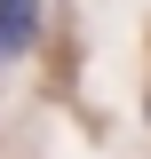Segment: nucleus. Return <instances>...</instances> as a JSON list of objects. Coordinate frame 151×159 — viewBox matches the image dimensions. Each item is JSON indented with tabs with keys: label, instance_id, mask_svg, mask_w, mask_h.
I'll return each mask as SVG.
<instances>
[{
	"label": "nucleus",
	"instance_id": "obj_1",
	"mask_svg": "<svg viewBox=\"0 0 151 159\" xmlns=\"http://www.w3.org/2000/svg\"><path fill=\"white\" fill-rule=\"evenodd\" d=\"M24 40H32V8H24V0H8V8H0V64L16 56Z\"/></svg>",
	"mask_w": 151,
	"mask_h": 159
}]
</instances>
